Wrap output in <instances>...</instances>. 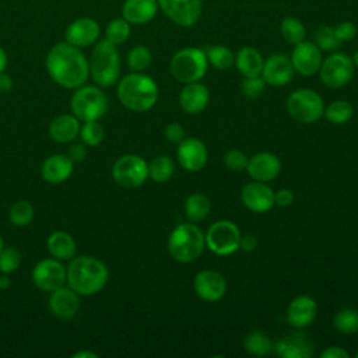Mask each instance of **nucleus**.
Masks as SVG:
<instances>
[{"instance_id": "nucleus-39", "label": "nucleus", "mask_w": 358, "mask_h": 358, "mask_svg": "<svg viewBox=\"0 0 358 358\" xmlns=\"http://www.w3.org/2000/svg\"><path fill=\"white\" fill-rule=\"evenodd\" d=\"M341 43L333 27H320L315 32V45L323 52H336Z\"/></svg>"}, {"instance_id": "nucleus-23", "label": "nucleus", "mask_w": 358, "mask_h": 358, "mask_svg": "<svg viewBox=\"0 0 358 358\" xmlns=\"http://www.w3.org/2000/svg\"><path fill=\"white\" fill-rule=\"evenodd\" d=\"M208 101H210L208 88L199 81L185 84V87L179 92V105L189 115H196L203 112L207 108Z\"/></svg>"}, {"instance_id": "nucleus-31", "label": "nucleus", "mask_w": 358, "mask_h": 358, "mask_svg": "<svg viewBox=\"0 0 358 358\" xmlns=\"http://www.w3.org/2000/svg\"><path fill=\"white\" fill-rule=\"evenodd\" d=\"M273 341L263 331H250L243 340V348L248 354L256 357H266L273 351Z\"/></svg>"}, {"instance_id": "nucleus-20", "label": "nucleus", "mask_w": 358, "mask_h": 358, "mask_svg": "<svg viewBox=\"0 0 358 358\" xmlns=\"http://www.w3.org/2000/svg\"><path fill=\"white\" fill-rule=\"evenodd\" d=\"M99 24L90 17H81L74 20L64 32L66 42L77 46V48H85L92 43H95L99 38Z\"/></svg>"}, {"instance_id": "nucleus-32", "label": "nucleus", "mask_w": 358, "mask_h": 358, "mask_svg": "<svg viewBox=\"0 0 358 358\" xmlns=\"http://www.w3.org/2000/svg\"><path fill=\"white\" fill-rule=\"evenodd\" d=\"M175 172L173 159L169 155H158L148 164V176L157 182H168Z\"/></svg>"}, {"instance_id": "nucleus-52", "label": "nucleus", "mask_w": 358, "mask_h": 358, "mask_svg": "<svg viewBox=\"0 0 358 358\" xmlns=\"http://www.w3.org/2000/svg\"><path fill=\"white\" fill-rule=\"evenodd\" d=\"M7 67V55L4 52V49L0 46V73H3Z\"/></svg>"}, {"instance_id": "nucleus-38", "label": "nucleus", "mask_w": 358, "mask_h": 358, "mask_svg": "<svg viewBox=\"0 0 358 358\" xmlns=\"http://www.w3.org/2000/svg\"><path fill=\"white\" fill-rule=\"evenodd\" d=\"M151 60H152L151 50L143 45L134 46L127 55L129 69L131 71H137V73H141L143 70L148 69V66L151 64Z\"/></svg>"}, {"instance_id": "nucleus-56", "label": "nucleus", "mask_w": 358, "mask_h": 358, "mask_svg": "<svg viewBox=\"0 0 358 358\" xmlns=\"http://www.w3.org/2000/svg\"><path fill=\"white\" fill-rule=\"evenodd\" d=\"M4 249V241H3V238H1V235H0V252Z\"/></svg>"}, {"instance_id": "nucleus-42", "label": "nucleus", "mask_w": 358, "mask_h": 358, "mask_svg": "<svg viewBox=\"0 0 358 358\" xmlns=\"http://www.w3.org/2000/svg\"><path fill=\"white\" fill-rule=\"evenodd\" d=\"M21 264V253L14 248H7L0 252V271L3 274L14 273Z\"/></svg>"}, {"instance_id": "nucleus-51", "label": "nucleus", "mask_w": 358, "mask_h": 358, "mask_svg": "<svg viewBox=\"0 0 358 358\" xmlns=\"http://www.w3.org/2000/svg\"><path fill=\"white\" fill-rule=\"evenodd\" d=\"M11 88H13V80H11V77L7 76V74H4V71L0 73V92H1V94L8 92Z\"/></svg>"}, {"instance_id": "nucleus-14", "label": "nucleus", "mask_w": 358, "mask_h": 358, "mask_svg": "<svg viewBox=\"0 0 358 358\" xmlns=\"http://www.w3.org/2000/svg\"><path fill=\"white\" fill-rule=\"evenodd\" d=\"M179 165L189 172L201 171L208 159V151L204 143L196 137H185L176 150Z\"/></svg>"}, {"instance_id": "nucleus-28", "label": "nucleus", "mask_w": 358, "mask_h": 358, "mask_svg": "<svg viewBox=\"0 0 358 358\" xmlns=\"http://www.w3.org/2000/svg\"><path fill=\"white\" fill-rule=\"evenodd\" d=\"M264 60L257 49L252 46H243L235 55V66L243 77L262 76Z\"/></svg>"}, {"instance_id": "nucleus-29", "label": "nucleus", "mask_w": 358, "mask_h": 358, "mask_svg": "<svg viewBox=\"0 0 358 358\" xmlns=\"http://www.w3.org/2000/svg\"><path fill=\"white\" fill-rule=\"evenodd\" d=\"M48 250L57 260H70L76 255V242L64 231H56L48 238Z\"/></svg>"}, {"instance_id": "nucleus-8", "label": "nucleus", "mask_w": 358, "mask_h": 358, "mask_svg": "<svg viewBox=\"0 0 358 358\" xmlns=\"http://www.w3.org/2000/svg\"><path fill=\"white\" fill-rule=\"evenodd\" d=\"M287 112L299 123H315L323 116L324 105L322 96L310 90L301 88L294 91L287 99Z\"/></svg>"}, {"instance_id": "nucleus-10", "label": "nucleus", "mask_w": 358, "mask_h": 358, "mask_svg": "<svg viewBox=\"0 0 358 358\" xmlns=\"http://www.w3.org/2000/svg\"><path fill=\"white\" fill-rule=\"evenodd\" d=\"M204 236L207 248L218 256H229L239 249L241 231L232 221L221 220L214 222Z\"/></svg>"}, {"instance_id": "nucleus-22", "label": "nucleus", "mask_w": 358, "mask_h": 358, "mask_svg": "<svg viewBox=\"0 0 358 358\" xmlns=\"http://www.w3.org/2000/svg\"><path fill=\"white\" fill-rule=\"evenodd\" d=\"M281 171V162L278 157L273 152H257L252 155L248 161L246 172L253 180L270 182Z\"/></svg>"}, {"instance_id": "nucleus-34", "label": "nucleus", "mask_w": 358, "mask_h": 358, "mask_svg": "<svg viewBox=\"0 0 358 358\" xmlns=\"http://www.w3.org/2000/svg\"><path fill=\"white\" fill-rule=\"evenodd\" d=\"M354 109L347 101H334L323 110V116L333 124H344L352 117Z\"/></svg>"}, {"instance_id": "nucleus-57", "label": "nucleus", "mask_w": 358, "mask_h": 358, "mask_svg": "<svg viewBox=\"0 0 358 358\" xmlns=\"http://www.w3.org/2000/svg\"><path fill=\"white\" fill-rule=\"evenodd\" d=\"M355 357H357V358H358V351H357V354H355Z\"/></svg>"}, {"instance_id": "nucleus-30", "label": "nucleus", "mask_w": 358, "mask_h": 358, "mask_svg": "<svg viewBox=\"0 0 358 358\" xmlns=\"http://www.w3.org/2000/svg\"><path fill=\"white\" fill-rule=\"evenodd\" d=\"M211 210V203L208 197L203 193H193L185 201V214L192 222H199L204 220Z\"/></svg>"}, {"instance_id": "nucleus-55", "label": "nucleus", "mask_w": 358, "mask_h": 358, "mask_svg": "<svg viewBox=\"0 0 358 358\" xmlns=\"http://www.w3.org/2000/svg\"><path fill=\"white\" fill-rule=\"evenodd\" d=\"M352 62H354V66L358 69V50L354 53V56H352Z\"/></svg>"}, {"instance_id": "nucleus-26", "label": "nucleus", "mask_w": 358, "mask_h": 358, "mask_svg": "<svg viewBox=\"0 0 358 358\" xmlns=\"http://www.w3.org/2000/svg\"><path fill=\"white\" fill-rule=\"evenodd\" d=\"M158 11V0H126L122 15L130 24L141 25L150 22Z\"/></svg>"}, {"instance_id": "nucleus-3", "label": "nucleus", "mask_w": 358, "mask_h": 358, "mask_svg": "<svg viewBox=\"0 0 358 358\" xmlns=\"http://www.w3.org/2000/svg\"><path fill=\"white\" fill-rule=\"evenodd\" d=\"M117 98L124 108L133 112H145L158 99V85L150 76L133 71L119 81Z\"/></svg>"}, {"instance_id": "nucleus-36", "label": "nucleus", "mask_w": 358, "mask_h": 358, "mask_svg": "<svg viewBox=\"0 0 358 358\" xmlns=\"http://www.w3.org/2000/svg\"><path fill=\"white\" fill-rule=\"evenodd\" d=\"M333 326L337 331L343 334H352L358 331V310L357 309H343L338 310L333 317Z\"/></svg>"}, {"instance_id": "nucleus-13", "label": "nucleus", "mask_w": 358, "mask_h": 358, "mask_svg": "<svg viewBox=\"0 0 358 358\" xmlns=\"http://www.w3.org/2000/svg\"><path fill=\"white\" fill-rule=\"evenodd\" d=\"M32 280L38 288L52 292L64 285L67 270L57 259H43L34 267Z\"/></svg>"}, {"instance_id": "nucleus-53", "label": "nucleus", "mask_w": 358, "mask_h": 358, "mask_svg": "<svg viewBox=\"0 0 358 358\" xmlns=\"http://www.w3.org/2000/svg\"><path fill=\"white\" fill-rule=\"evenodd\" d=\"M73 358H96V354L91 351H78L73 355Z\"/></svg>"}, {"instance_id": "nucleus-54", "label": "nucleus", "mask_w": 358, "mask_h": 358, "mask_svg": "<svg viewBox=\"0 0 358 358\" xmlns=\"http://www.w3.org/2000/svg\"><path fill=\"white\" fill-rule=\"evenodd\" d=\"M11 285V281L8 280V277L4 274V275H0V289H7L8 287Z\"/></svg>"}, {"instance_id": "nucleus-1", "label": "nucleus", "mask_w": 358, "mask_h": 358, "mask_svg": "<svg viewBox=\"0 0 358 358\" xmlns=\"http://www.w3.org/2000/svg\"><path fill=\"white\" fill-rule=\"evenodd\" d=\"M46 70L56 84L64 88H78L90 76V63L80 48L59 42L46 56Z\"/></svg>"}, {"instance_id": "nucleus-6", "label": "nucleus", "mask_w": 358, "mask_h": 358, "mask_svg": "<svg viewBox=\"0 0 358 358\" xmlns=\"http://www.w3.org/2000/svg\"><path fill=\"white\" fill-rule=\"evenodd\" d=\"M208 69L206 52L199 48H185L178 50L171 62L169 71L175 80L183 84L200 81Z\"/></svg>"}, {"instance_id": "nucleus-21", "label": "nucleus", "mask_w": 358, "mask_h": 358, "mask_svg": "<svg viewBox=\"0 0 358 358\" xmlns=\"http://www.w3.org/2000/svg\"><path fill=\"white\" fill-rule=\"evenodd\" d=\"M317 315V303L312 296L299 295L294 298L287 309V322L296 330L312 324Z\"/></svg>"}, {"instance_id": "nucleus-5", "label": "nucleus", "mask_w": 358, "mask_h": 358, "mask_svg": "<svg viewBox=\"0 0 358 358\" xmlns=\"http://www.w3.org/2000/svg\"><path fill=\"white\" fill-rule=\"evenodd\" d=\"M90 73L99 87H110L117 81L120 74V56L116 45L106 39L96 42L90 59Z\"/></svg>"}, {"instance_id": "nucleus-24", "label": "nucleus", "mask_w": 358, "mask_h": 358, "mask_svg": "<svg viewBox=\"0 0 358 358\" xmlns=\"http://www.w3.org/2000/svg\"><path fill=\"white\" fill-rule=\"evenodd\" d=\"M50 312L60 319H71L80 309L78 294L70 287H60L52 291L49 299Z\"/></svg>"}, {"instance_id": "nucleus-47", "label": "nucleus", "mask_w": 358, "mask_h": 358, "mask_svg": "<svg viewBox=\"0 0 358 358\" xmlns=\"http://www.w3.org/2000/svg\"><path fill=\"white\" fill-rule=\"evenodd\" d=\"M294 201V193L289 189H280L274 193V204L280 207H288Z\"/></svg>"}, {"instance_id": "nucleus-40", "label": "nucleus", "mask_w": 358, "mask_h": 358, "mask_svg": "<svg viewBox=\"0 0 358 358\" xmlns=\"http://www.w3.org/2000/svg\"><path fill=\"white\" fill-rule=\"evenodd\" d=\"M34 220V207L27 200L15 201L10 208V221L15 227H27Z\"/></svg>"}, {"instance_id": "nucleus-48", "label": "nucleus", "mask_w": 358, "mask_h": 358, "mask_svg": "<svg viewBox=\"0 0 358 358\" xmlns=\"http://www.w3.org/2000/svg\"><path fill=\"white\" fill-rule=\"evenodd\" d=\"M87 155V148L84 144H73L69 147L67 151V157L73 161V162H81L84 161Z\"/></svg>"}, {"instance_id": "nucleus-50", "label": "nucleus", "mask_w": 358, "mask_h": 358, "mask_svg": "<svg viewBox=\"0 0 358 358\" xmlns=\"http://www.w3.org/2000/svg\"><path fill=\"white\" fill-rule=\"evenodd\" d=\"M322 358H348L350 354L338 347V345H331V347H327L322 354H320Z\"/></svg>"}, {"instance_id": "nucleus-18", "label": "nucleus", "mask_w": 358, "mask_h": 358, "mask_svg": "<svg viewBox=\"0 0 358 358\" xmlns=\"http://www.w3.org/2000/svg\"><path fill=\"white\" fill-rule=\"evenodd\" d=\"M241 200L252 213H267L274 206V192L264 182L253 180L243 186Z\"/></svg>"}, {"instance_id": "nucleus-7", "label": "nucleus", "mask_w": 358, "mask_h": 358, "mask_svg": "<svg viewBox=\"0 0 358 358\" xmlns=\"http://www.w3.org/2000/svg\"><path fill=\"white\" fill-rule=\"evenodd\" d=\"M71 112L81 122L98 120L108 109V98L101 88L94 85L78 87L71 96Z\"/></svg>"}, {"instance_id": "nucleus-16", "label": "nucleus", "mask_w": 358, "mask_h": 358, "mask_svg": "<svg viewBox=\"0 0 358 358\" xmlns=\"http://www.w3.org/2000/svg\"><path fill=\"white\" fill-rule=\"evenodd\" d=\"M291 62L294 66V70L305 77L313 76L319 71L322 64V50L315 45V42H306L302 41L295 45Z\"/></svg>"}, {"instance_id": "nucleus-44", "label": "nucleus", "mask_w": 358, "mask_h": 358, "mask_svg": "<svg viewBox=\"0 0 358 358\" xmlns=\"http://www.w3.org/2000/svg\"><path fill=\"white\" fill-rule=\"evenodd\" d=\"M248 161V155L241 150H229L224 154V165L234 172L246 171Z\"/></svg>"}, {"instance_id": "nucleus-11", "label": "nucleus", "mask_w": 358, "mask_h": 358, "mask_svg": "<svg viewBox=\"0 0 358 358\" xmlns=\"http://www.w3.org/2000/svg\"><path fill=\"white\" fill-rule=\"evenodd\" d=\"M115 182L127 189L141 186L148 178V164L136 154L122 155L112 168Z\"/></svg>"}, {"instance_id": "nucleus-33", "label": "nucleus", "mask_w": 358, "mask_h": 358, "mask_svg": "<svg viewBox=\"0 0 358 358\" xmlns=\"http://www.w3.org/2000/svg\"><path fill=\"white\" fill-rule=\"evenodd\" d=\"M204 52H206L208 64H211L217 70H228L235 64V55L227 46L214 45V46H208Z\"/></svg>"}, {"instance_id": "nucleus-15", "label": "nucleus", "mask_w": 358, "mask_h": 358, "mask_svg": "<svg viewBox=\"0 0 358 358\" xmlns=\"http://www.w3.org/2000/svg\"><path fill=\"white\" fill-rule=\"evenodd\" d=\"M193 288L199 298L207 302L220 301L227 291V281L215 270H201L193 280Z\"/></svg>"}, {"instance_id": "nucleus-4", "label": "nucleus", "mask_w": 358, "mask_h": 358, "mask_svg": "<svg viewBox=\"0 0 358 358\" xmlns=\"http://www.w3.org/2000/svg\"><path fill=\"white\" fill-rule=\"evenodd\" d=\"M206 248L203 231L192 224L183 222L173 228L168 238V252L179 263H192L199 259Z\"/></svg>"}, {"instance_id": "nucleus-45", "label": "nucleus", "mask_w": 358, "mask_h": 358, "mask_svg": "<svg viewBox=\"0 0 358 358\" xmlns=\"http://www.w3.org/2000/svg\"><path fill=\"white\" fill-rule=\"evenodd\" d=\"M334 32H336L337 38L341 42H348V41L355 38L357 27L352 22H350V21H344V22H340L338 25L334 27Z\"/></svg>"}, {"instance_id": "nucleus-27", "label": "nucleus", "mask_w": 358, "mask_h": 358, "mask_svg": "<svg viewBox=\"0 0 358 358\" xmlns=\"http://www.w3.org/2000/svg\"><path fill=\"white\" fill-rule=\"evenodd\" d=\"M80 120L74 115H59L49 124V134L57 143H69L80 133Z\"/></svg>"}, {"instance_id": "nucleus-12", "label": "nucleus", "mask_w": 358, "mask_h": 358, "mask_svg": "<svg viewBox=\"0 0 358 358\" xmlns=\"http://www.w3.org/2000/svg\"><path fill=\"white\" fill-rule=\"evenodd\" d=\"M162 13L179 27H192L201 14V0H158Z\"/></svg>"}, {"instance_id": "nucleus-2", "label": "nucleus", "mask_w": 358, "mask_h": 358, "mask_svg": "<svg viewBox=\"0 0 358 358\" xmlns=\"http://www.w3.org/2000/svg\"><path fill=\"white\" fill-rule=\"evenodd\" d=\"M106 266L92 256H80L70 262L67 268V282L78 295H94L99 292L108 281Z\"/></svg>"}, {"instance_id": "nucleus-46", "label": "nucleus", "mask_w": 358, "mask_h": 358, "mask_svg": "<svg viewBox=\"0 0 358 358\" xmlns=\"http://www.w3.org/2000/svg\"><path fill=\"white\" fill-rule=\"evenodd\" d=\"M165 137H166L168 141L179 144L185 138V129H183V126L179 124V123H175V122L169 123L165 127Z\"/></svg>"}, {"instance_id": "nucleus-37", "label": "nucleus", "mask_w": 358, "mask_h": 358, "mask_svg": "<svg viewBox=\"0 0 358 358\" xmlns=\"http://www.w3.org/2000/svg\"><path fill=\"white\" fill-rule=\"evenodd\" d=\"M130 36V22L122 18H115L108 22L105 29V39L113 45L124 43Z\"/></svg>"}, {"instance_id": "nucleus-9", "label": "nucleus", "mask_w": 358, "mask_h": 358, "mask_svg": "<svg viewBox=\"0 0 358 358\" xmlns=\"http://www.w3.org/2000/svg\"><path fill=\"white\" fill-rule=\"evenodd\" d=\"M354 62L352 59L343 52H333L327 56L319 69V76L322 83L327 88H341L348 84L354 76Z\"/></svg>"}, {"instance_id": "nucleus-35", "label": "nucleus", "mask_w": 358, "mask_h": 358, "mask_svg": "<svg viewBox=\"0 0 358 358\" xmlns=\"http://www.w3.org/2000/svg\"><path fill=\"white\" fill-rule=\"evenodd\" d=\"M280 32H281V36L288 43H292V45H296L305 41V36H306L305 25L295 17L284 18L280 25Z\"/></svg>"}, {"instance_id": "nucleus-25", "label": "nucleus", "mask_w": 358, "mask_h": 358, "mask_svg": "<svg viewBox=\"0 0 358 358\" xmlns=\"http://www.w3.org/2000/svg\"><path fill=\"white\" fill-rule=\"evenodd\" d=\"M73 161L67 154H55L46 158L42 164L41 173L42 178L53 185L67 180L73 172Z\"/></svg>"}, {"instance_id": "nucleus-43", "label": "nucleus", "mask_w": 358, "mask_h": 358, "mask_svg": "<svg viewBox=\"0 0 358 358\" xmlns=\"http://www.w3.org/2000/svg\"><path fill=\"white\" fill-rule=\"evenodd\" d=\"M264 88H266V81L262 78V76L245 77L241 84L242 94L250 99L259 98L264 92Z\"/></svg>"}, {"instance_id": "nucleus-49", "label": "nucleus", "mask_w": 358, "mask_h": 358, "mask_svg": "<svg viewBox=\"0 0 358 358\" xmlns=\"http://www.w3.org/2000/svg\"><path fill=\"white\" fill-rule=\"evenodd\" d=\"M257 246V239L255 235L252 234H246V235H241V241H239V249H242L243 252H253Z\"/></svg>"}, {"instance_id": "nucleus-19", "label": "nucleus", "mask_w": 358, "mask_h": 358, "mask_svg": "<svg viewBox=\"0 0 358 358\" xmlns=\"http://www.w3.org/2000/svg\"><path fill=\"white\" fill-rule=\"evenodd\" d=\"M273 350L281 358H310L315 347L305 333L296 330L277 340Z\"/></svg>"}, {"instance_id": "nucleus-17", "label": "nucleus", "mask_w": 358, "mask_h": 358, "mask_svg": "<svg viewBox=\"0 0 358 358\" xmlns=\"http://www.w3.org/2000/svg\"><path fill=\"white\" fill-rule=\"evenodd\" d=\"M294 66L291 57L284 53H274L264 60L262 78L268 85L281 87L288 84L294 77Z\"/></svg>"}, {"instance_id": "nucleus-41", "label": "nucleus", "mask_w": 358, "mask_h": 358, "mask_svg": "<svg viewBox=\"0 0 358 358\" xmlns=\"http://www.w3.org/2000/svg\"><path fill=\"white\" fill-rule=\"evenodd\" d=\"M80 136L84 144L96 147L103 138V127L96 120L84 122V126L80 127Z\"/></svg>"}]
</instances>
